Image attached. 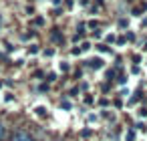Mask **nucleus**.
Segmentation results:
<instances>
[{"label": "nucleus", "mask_w": 147, "mask_h": 141, "mask_svg": "<svg viewBox=\"0 0 147 141\" xmlns=\"http://www.w3.org/2000/svg\"><path fill=\"white\" fill-rule=\"evenodd\" d=\"M91 67H93V69H99V67H101V61H99V59H93V61H91Z\"/></svg>", "instance_id": "20e7f679"}, {"label": "nucleus", "mask_w": 147, "mask_h": 141, "mask_svg": "<svg viewBox=\"0 0 147 141\" xmlns=\"http://www.w3.org/2000/svg\"><path fill=\"white\" fill-rule=\"evenodd\" d=\"M119 26H121V28H125V26H127V20H125V18H123V20H119Z\"/></svg>", "instance_id": "423d86ee"}, {"label": "nucleus", "mask_w": 147, "mask_h": 141, "mask_svg": "<svg viewBox=\"0 0 147 141\" xmlns=\"http://www.w3.org/2000/svg\"><path fill=\"white\" fill-rule=\"evenodd\" d=\"M89 47H91V45H89V43H83V45H81V51H87V49H89Z\"/></svg>", "instance_id": "0eeeda50"}, {"label": "nucleus", "mask_w": 147, "mask_h": 141, "mask_svg": "<svg viewBox=\"0 0 147 141\" xmlns=\"http://www.w3.org/2000/svg\"><path fill=\"white\" fill-rule=\"evenodd\" d=\"M4 137H6V125H4L2 121H0V141H2Z\"/></svg>", "instance_id": "f03ea898"}, {"label": "nucleus", "mask_w": 147, "mask_h": 141, "mask_svg": "<svg viewBox=\"0 0 147 141\" xmlns=\"http://www.w3.org/2000/svg\"><path fill=\"white\" fill-rule=\"evenodd\" d=\"M45 111H47V109H45V107H36V109H34V113H36V115H38V117H45V115H47V113H45Z\"/></svg>", "instance_id": "7ed1b4c3"}, {"label": "nucleus", "mask_w": 147, "mask_h": 141, "mask_svg": "<svg viewBox=\"0 0 147 141\" xmlns=\"http://www.w3.org/2000/svg\"><path fill=\"white\" fill-rule=\"evenodd\" d=\"M99 51H101V53H109V49H107L105 45H99Z\"/></svg>", "instance_id": "39448f33"}, {"label": "nucleus", "mask_w": 147, "mask_h": 141, "mask_svg": "<svg viewBox=\"0 0 147 141\" xmlns=\"http://www.w3.org/2000/svg\"><path fill=\"white\" fill-rule=\"evenodd\" d=\"M12 141H34V137L30 133H26V131H16L12 135Z\"/></svg>", "instance_id": "f257e3e1"}]
</instances>
